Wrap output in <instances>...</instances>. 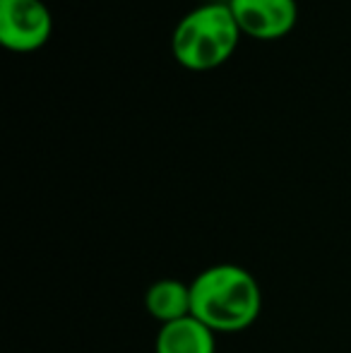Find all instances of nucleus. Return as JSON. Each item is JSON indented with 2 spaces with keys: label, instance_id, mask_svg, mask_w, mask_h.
Wrapping results in <instances>:
<instances>
[{
  "label": "nucleus",
  "instance_id": "obj_5",
  "mask_svg": "<svg viewBox=\"0 0 351 353\" xmlns=\"http://www.w3.org/2000/svg\"><path fill=\"white\" fill-rule=\"evenodd\" d=\"M154 353H217V334L197 317H183L159 327Z\"/></svg>",
  "mask_w": 351,
  "mask_h": 353
},
{
  "label": "nucleus",
  "instance_id": "obj_4",
  "mask_svg": "<svg viewBox=\"0 0 351 353\" xmlns=\"http://www.w3.org/2000/svg\"><path fill=\"white\" fill-rule=\"evenodd\" d=\"M241 34L258 41H277L294 32L299 22L296 0H229Z\"/></svg>",
  "mask_w": 351,
  "mask_h": 353
},
{
  "label": "nucleus",
  "instance_id": "obj_2",
  "mask_svg": "<svg viewBox=\"0 0 351 353\" xmlns=\"http://www.w3.org/2000/svg\"><path fill=\"white\" fill-rule=\"evenodd\" d=\"M241 29L229 3H207L190 10L176 24L171 48L174 58L192 72L214 70L234 56Z\"/></svg>",
  "mask_w": 351,
  "mask_h": 353
},
{
  "label": "nucleus",
  "instance_id": "obj_3",
  "mask_svg": "<svg viewBox=\"0 0 351 353\" xmlns=\"http://www.w3.org/2000/svg\"><path fill=\"white\" fill-rule=\"evenodd\" d=\"M53 19L41 0H0V43L10 51H39L51 39Z\"/></svg>",
  "mask_w": 351,
  "mask_h": 353
},
{
  "label": "nucleus",
  "instance_id": "obj_6",
  "mask_svg": "<svg viewBox=\"0 0 351 353\" xmlns=\"http://www.w3.org/2000/svg\"><path fill=\"white\" fill-rule=\"evenodd\" d=\"M145 310L159 325H169V322L190 317L192 315L190 283H183L178 279L154 281L145 293Z\"/></svg>",
  "mask_w": 351,
  "mask_h": 353
},
{
  "label": "nucleus",
  "instance_id": "obj_1",
  "mask_svg": "<svg viewBox=\"0 0 351 353\" xmlns=\"http://www.w3.org/2000/svg\"><path fill=\"white\" fill-rule=\"evenodd\" d=\"M190 303L192 317L214 334H236L260 317L263 291L245 267L212 265L190 281Z\"/></svg>",
  "mask_w": 351,
  "mask_h": 353
}]
</instances>
